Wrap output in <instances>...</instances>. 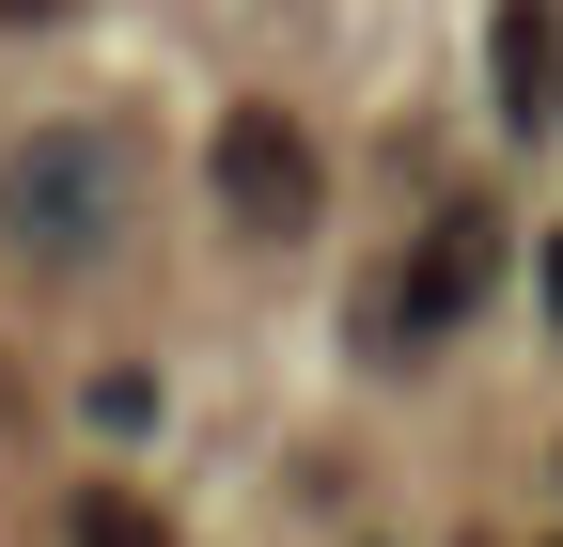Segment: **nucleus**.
Here are the masks:
<instances>
[{"instance_id":"1","label":"nucleus","mask_w":563,"mask_h":547,"mask_svg":"<svg viewBox=\"0 0 563 547\" xmlns=\"http://www.w3.org/2000/svg\"><path fill=\"white\" fill-rule=\"evenodd\" d=\"M110 203H125V157L95 142V125H32V142L0 157V235H16L32 266H95Z\"/></svg>"},{"instance_id":"2","label":"nucleus","mask_w":563,"mask_h":547,"mask_svg":"<svg viewBox=\"0 0 563 547\" xmlns=\"http://www.w3.org/2000/svg\"><path fill=\"white\" fill-rule=\"evenodd\" d=\"M203 188H220L251 235H313V203H329L313 125H298V110H220V142H203Z\"/></svg>"},{"instance_id":"3","label":"nucleus","mask_w":563,"mask_h":547,"mask_svg":"<svg viewBox=\"0 0 563 547\" xmlns=\"http://www.w3.org/2000/svg\"><path fill=\"white\" fill-rule=\"evenodd\" d=\"M485 282H501V220H485V203H439V220H422V250H407V345L470 328Z\"/></svg>"},{"instance_id":"4","label":"nucleus","mask_w":563,"mask_h":547,"mask_svg":"<svg viewBox=\"0 0 563 547\" xmlns=\"http://www.w3.org/2000/svg\"><path fill=\"white\" fill-rule=\"evenodd\" d=\"M501 110L517 125H563L548 110V0H501Z\"/></svg>"},{"instance_id":"5","label":"nucleus","mask_w":563,"mask_h":547,"mask_svg":"<svg viewBox=\"0 0 563 547\" xmlns=\"http://www.w3.org/2000/svg\"><path fill=\"white\" fill-rule=\"evenodd\" d=\"M63 547H173V532L141 516L125 485H79V516H63Z\"/></svg>"},{"instance_id":"6","label":"nucleus","mask_w":563,"mask_h":547,"mask_svg":"<svg viewBox=\"0 0 563 547\" xmlns=\"http://www.w3.org/2000/svg\"><path fill=\"white\" fill-rule=\"evenodd\" d=\"M548 110H563V0H548Z\"/></svg>"},{"instance_id":"7","label":"nucleus","mask_w":563,"mask_h":547,"mask_svg":"<svg viewBox=\"0 0 563 547\" xmlns=\"http://www.w3.org/2000/svg\"><path fill=\"white\" fill-rule=\"evenodd\" d=\"M548 313H563V235H548Z\"/></svg>"},{"instance_id":"8","label":"nucleus","mask_w":563,"mask_h":547,"mask_svg":"<svg viewBox=\"0 0 563 547\" xmlns=\"http://www.w3.org/2000/svg\"><path fill=\"white\" fill-rule=\"evenodd\" d=\"M0 16H63V0H0Z\"/></svg>"}]
</instances>
